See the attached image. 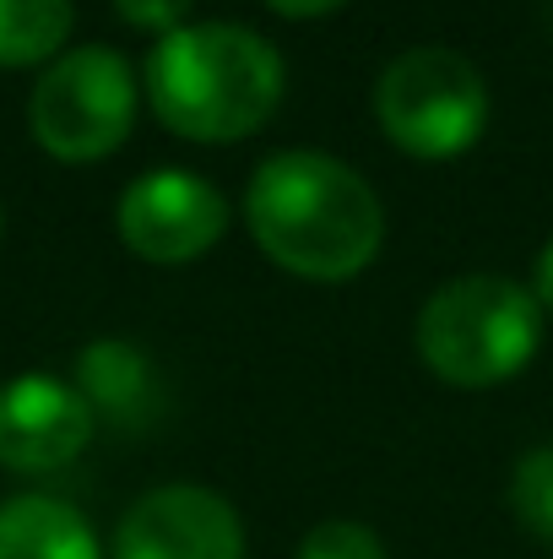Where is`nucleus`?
Listing matches in <instances>:
<instances>
[{
    "label": "nucleus",
    "instance_id": "f3484780",
    "mask_svg": "<svg viewBox=\"0 0 553 559\" xmlns=\"http://www.w3.org/2000/svg\"><path fill=\"white\" fill-rule=\"evenodd\" d=\"M0 228H5V212H0Z\"/></svg>",
    "mask_w": 553,
    "mask_h": 559
},
{
    "label": "nucleus",
    "instance_id": "20e7f679",
    "mask_svg": "<svg viewBox=\"0 0 553 559\" xmlns=\"http://www.w3.org/2000/svg\"><path fill=\"white\" fill-rule=\"evenodd\" d=\"M374 120L396 153L450 164L472 153L489 126V82L461 49L412 44L374 76Z\"/></svg>",
    "mask_w": 553,
    "mask_h": 559
},
{
    "label": "nucleus",
    "instance_id": "dca6fc26",
    "mask_svg": "<svg viewBox=\"0 0 553 559\" xmlns=\"http://www.w3.org/2000/svg\"><path fill=\"white\" fill-rule=\"evenodd\" d=\"M532 299H538L543 316H553V239L538 250V261H532Z\"/></svg>",
    "mask_w": 553,
    "mask_h": 559
},
{
    "label": "nucleus",
    "instance_id": "2eb2a0df",
    "mask_svg": "<svg viewBox=\"0 0 553 559\" xmlns=\"http://www.w3.org/2000/svg\"><path fill=\"white\" fill-rule=\"evenodd\" d=\"M277 16H288V22H321V16H332V11H342L348 0H266Z\"/></svg>",
    "mask_w": 553,
    "mask_h": 559
},
{
    "label": "nucleus",
    "instance_id": "423d86ee",
    "mask_svg": "<svg viewBox=\"0 0 553 559\" xmlns=\"http://www.w3.org/2000/svg\"><path fill=\"white\" fill-rule=\"evenodd\" d=\"M120 245L153 266H190L228 234L223 190L190 169H147L115 201Z\"/></svg>",
    "mask_w": 553,
    "mask_h": 559
},
{
    "label": "nucleus",
    "instance_id": "4468645a",
    "mask_svg": "<svg viewBox=\"0 0 553 559\" xmlns=\"http://www.w3.org/2000/svg\"><path fill=\"white\" fill-rule=\"evenodd\" d=\"M190 5L195 0H115L120 22H131L136 33H158V38L180 33L184 22H190Z\"/></svg>",
    "mask_w": 553,
    "mask_h": 559
},
{
    "label": "nucleus",
    "instance_id": "f8f14e48",
    "mask_svg": "<svg viewBox=\"0 0 553 559\" xmlns=\"http://www.w3.org/2000/svg\"><path fill=\"white\" fill-rule=\"evenodd\" d=\"M505 500H510L516 522H521L538 544L553 549V445H538V451H527V456L516 462Z\"/></svg>",
    "mask_w": 553,
    "mask_h": 559
},
{
    "label": "nucleus",
    "instance_id": "9d476101",
    "mask_svg": "<svg viewBox=\"0 0 553 559\" xmlns=\"http://www.w3.org/2000/svg\"><path fill=\"white\" fill-rule=\"evenodd\" d=\"M0 559H104L93 522L60 495L0 500Z\"/></svg>",
    "mask_w": 553,
    "mask_h": 559
},
{
    "label": "nucleus",
    "instance_id": "39448f33",
    "mask_svg": "<svg viewBox=\"0 0 553 559\" xmlns=\"http://www.w3.org/2000/svg\"><path fill=\"white\" fill-rule=\"evenodd\" d=\"M136 126V71L109 44H76L55 55L27 98L33 142L60 164H98L125 147Z\"/></svg>",
    "mask_w": 553,
    "mask_h": 559
},
{
    "label": "nucleus",
    "instance_id": "7ed1b4c3",
    "mask_svg": "<svg viewBox=\"0 0 553 559\" xmlns=\"http://www.w3.org/2000/svg\"><path fill=\"white\" fill-rule=\"evenodd\" d=\"M423 370L461 391H489L527 370L543 348V310L532 288L500 272H467L434 288L412 321Z\"/></svg>",
    "mask_w": 553,
    "mask_h": 559
},
{
    "label": "nucleus",
    "instance_id": "9b49d317",
    "mask_svg": "<svg viewBox=\"0 0 553 559\" xmlns=\"http://www.w3.org/2000/svg\"><path fill=\"white\" fill-rule=\"evenodd\" d=\"M71 22V0H0V71H27L65 55Z\"/></svg>",
    "mask_w": 553,
    "mask_h": 559
},
{
    "label": "nucleus",
    "instance_id": "6e6552de",
    "mask_svg": "<svg viewBox=\"0 0 553 559\" xmlns=\"http://www.w3.org/2000/svg\"><path fill=\"white\" fill-rule=\"evenodd\" d=\"M93 407L60 374H16L0 385V467L60 473L93 440Z\"/></svg>",
    "mask_w": 553,
    "mask_h": 559
},
{
    "label": "nucleus",
    "instance_id": "ddd939ff",
    "mask_svg": "<svg viewBox=\"0 0 553 559\" xmlns=\"http://www.w3.org/2000/svg\"><path fill=\"white\" fill-rule=\"evenodd\" d=\"M293 559H390L380 533L369 522H353V516H332L321 527L304 533V544L293 549Z\"/></svg>",
    "mask_w": 553,
    "mask_h": 559
},
{
    "label": "nucleus",
    "instance_id": "f257e3e1",
    "mask_svg": "<svg viewBox=\"0 0 553 559\" xmlns=\"http://www.w3.org/2000/svg\"><path fill=\"white\" fill-rule=\"evenodd\" d=\"M250 239L304 283H353L385 245V206L364 175L332 153H272L244 186Z\"/></svg>",
    "mask_w": 553,
    "mask_h": 559
},
{
    "label": "nucleus",
    "instance_id": "0eeeda50",
    "mask_svg": "<svg viewBox=\"0 0 553 559\" xmlns=\"http://www.w3.org/2000/svg\"><path fill=\"white\" fill-rule=\"evenodd\" d=\"M109 559H244V522L206 484H164L131 500Z\"/></svg>",
    "mask_w": 553,
    "mask_h": 559
},
{
    "label": "nucleus",
    "instance_id": "1a4fd4ad",
    "mask_svg": "<svg viewBox=\"0 0 553 559\" xmlns=\"http://www.w3.org/2000/svg\"><path fill=\"white\" fill-rule=\"evenodd\" d=\"M71 385L82 391V402L93 407V418H109L120 429H136L153 418V396H158V380H153V359L125 343V337H98L76 354V374Z\"/></svg>",
    "mask_w": 553,
    "mask_h": 559
},
{
    "label": "nucleus",
    "instance_id": "f03ea898",
    "mask_svg": "<svg viewBox=\"0 0 553 559\" xmlns=\"http://www.w3.org/2000/svg\"><path fill=\"white\" fill-rule=\"evenodd\" d=\"M147 104L164 131L201 147L255 136L288 87V66L272 38L239 22H184L158 38L142 66Z\"/></svg>",
    "mask_w": 553,
    "mask_h": 559
}]
</instances>
